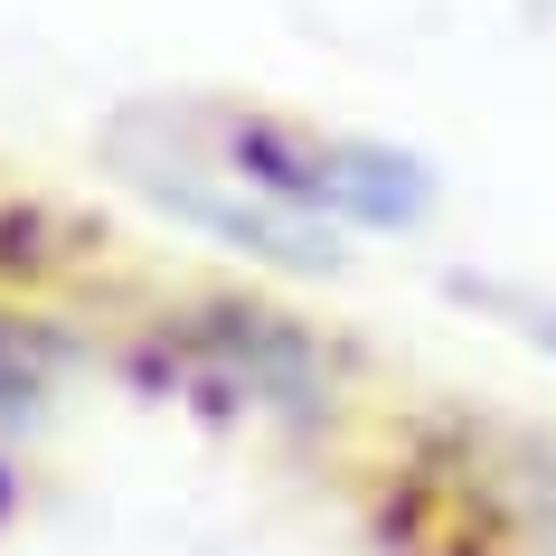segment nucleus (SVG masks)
Here are the masks:
<instances>
[{"label": "nucleus", "mask_w": 556, "mask_h": 556, "mask_svg": "<svg viewBox=\"0 0 556 556\" xmlns=\"http://www.w3.org/2000/svg\"><path fill=\"white\" fill-rule=\"evenodd\" d=\"M66 274V217L48 199H0V283Z\"/></svg>", "instance_id": "nucleus-4"}, {"label": "nucleus", "mask_w": 556, "mask_h": 556, "mask_svg": "<svg viewBox=\"0 0 556 556\" xmlns=\"http://www.w3.org/2000/svg\"><path fill=\"white\" fill-rule=\"evenodd\" d=\"M207 161L245 189V199L283 207L302 227H368V236H396L434 207V170L396 142H368V132H330V123H302V114H264V104H227L207 123Z\"/></svg>", "instance_id": "nucleus-2"}, {"label": "nucleus", "mask_w": 556, "mask_h": 556, "mask_svg": "<svg viewBox=\"0 0 556 556\" xmlns=\"http://www.w3.org/2000/svg\"><path fill=\"white\" fill-rule=\"evenodd\" d=\"M76 330L58 312H29V302H0V425H29V415L58 406V387L76 378Z\"/></svg>", "instance_id": "nucleus-3"}, {"label": "nucleus", "mask_w": 556, "mask_h": 556, "mask_svg": "<svg viewBox=\"0 0 556 556\" xmlns=\"http://www.w3.org/2000/svg\"><path fill=\"white\" fill-rule=\"evenodd\" d=\"M123 368L170 396V406H199L217 425H264V434H321L350 406L358 358L330 340L321 321H302L264 293H179L161 302Z\"/></svg>", "instance_id": "nucleus-1"}, {"label": "nucleus", "mask_w": 556, "mask_h": 556, "mask_svg": "<svg viewBox=\"0 0 556 556\" xmlns=\"http://www.w3.org/2000/svg\"><path fill=\"white\" fill-rule=\"evenodd\" d=\"M528 340H538V350H556V312H538V321H528Z\"/></svg>", "instance_id": "nucleus-5"}]
</instances>
